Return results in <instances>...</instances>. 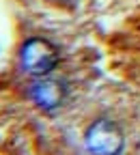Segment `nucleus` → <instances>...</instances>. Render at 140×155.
Instances as JSON below:
<instances>
[{
	"mask_svg": "<svg viewBox=\"0 0 140 155\" xmlns=\"http://www.w3.org/2000/svg\"><path fill=\"white\" fill-rule=\"evenodd\" d=\"M58 65V50L43 37H30L19 48V67L32 78L50 75Z\"/></svg>",
	"mask_w": 140,
	"mask_h": 155,
	"instance_id": "f257e3e1",
	"label": "nucleus"
},
{
	"mask_svg": "<svg viewBox=\"0 0 140 155\" xmlns=\"http://www.w3.org/2000/svg\"><path fill=\"white\" fill-rule=\"evenodd\" d=\"M84 147L91 155H121L125 134L114 121L97 119L84 131Z\"/></svg>",
	"mask_w": 140,
	"mask_h": 155,
	"instance_id": "f03ea898",
	"label": "nucleus"
},
{
	"mask_svg": "<svg viewBox=\"0 0 140 155\" xmlns=\"http://www.w3.org/2000/svg\"><path fill=\"white\" fill-rule=\"evenodd\" d=\"M28 93L39 110L54 112L56 108L63 106L65 97H67V86L63 80H58L54 75H41V78H35Z\"/></svg>",
	"mask_w": 140,
	"mask_h": 155,
	"instance_id": "7ed1b4c3",
	"label": "nucleus"
}]
</instances>
